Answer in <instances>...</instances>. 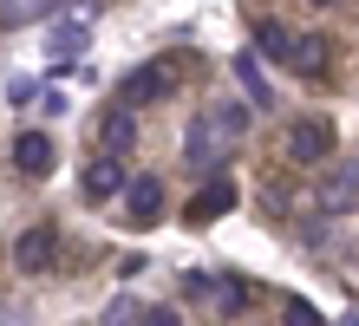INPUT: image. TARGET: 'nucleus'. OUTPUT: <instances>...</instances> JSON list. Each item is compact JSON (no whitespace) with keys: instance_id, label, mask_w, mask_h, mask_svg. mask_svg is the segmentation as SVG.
<instances>
[{"instance_id":"dca6fc26","label":"nucleus","mask_w":359,"mask_h":326,"mask_svg":"<svg viewBox=\"0 0 359 326\" xmlns=\"http://www.w3.org/2000/svg\"><path fill=\"white\" fill-rule=\"evenodd\" d=\"M98 320H104V326H144V307H137V300L118 287L111 300H104V313H98Z\"/></svg>"},{"instance_id":"39448f33","label":"nucleus","mask_w":359,"mask_h":326,"mask_svg":"<svg viewBox=\"0 0 359 326\" xmlns=\"http://www.w3.org/2000/svg\"><path fill=\"white\" fill-rule=\"evenodd\" d=\"M124 215H131L137 229H151L163 215V183L157 177H131V189H124Z\"/></svg>"},{"instance_id":"0eeeda50","label":"nucleus","mask_w":359,"mask_h":326,"mask_svg":"<svg viewBox=\"0 0 359 326\" xmlns=\"http://www.w3.org/2000/svg\"><path fill=\"white\" fill-rule=\"evenodd\" d=\"M313 203H320V215H353V209H359V170H340V177H327Z\"/></svg>"},{"instance_id":"f03ea898","label":"nucleus","mask_w":359,"mask_h":326,"mask_svg":"<svg viewBox=\"0 0 359 326\" xmlns=\"http://www.w3.org/2000/svg\"><path fill=\"white\" fill-rule=\"evenodd\" d=\"M327 150H333V124L327 118H301V124L287 130V157L294 163H320Z\"/></svg>"},{"instance_id":"6e6552de","label":"nucleus","mask_w":359,"mask_h":326,"mask_svg":"<svg viewBox=\"0 0 359 326\" xmlns=\"http://www.w3.org/2000/svg\"><path fill=\"white\" fill-rule=\"evenodd\" d=\"M229 209H236V183H229V177H209L203 196H196L183 215H189V222H216V215H229Z\"/></svg>"},{"instance_id":"f257e3e1","label":"nucleus","mask_w":359,"mask_h":326,"mask_svg":"<svg viewBox=\"0 0 359 326\" xmlns=\"http://www.w3.org/2000/svg\"><path fill=\"white\" fill-rule=\"evenodd\" d=\"M59 261V229L53 222H33L27 235H13V268L20 274H46Z\"/></svg>"},{"instance_id":"9d476101","label":"nucleus","mask_w":359,"mask_h":326,"mask_svg":"<svg viewBox=\"0 0 359 326\" xmlns=\"http://www.w3.org/2000/svg\"><path fill=\"white\" fill-rule=\"evenodd\" d=\"M98 137H104V150H131L137 144V111H124V104H111V111H104V124H98Z\"/></svg>"},{"instance_id":"20e7f679","label":"nucleus","mask_w":359,"mask_h":326,"mask_svg":"<svg viewBox=\"0 0 359 326\" xmlns=\"http://www.w3.org/2000/svg\"><path fill=\"white\" fill-rule=\"evenodd\" d=\"M183 163L189 170H216L222 163V130L209 124V118H196V124L183 130Z\"/></svg>"},{"instance_id":"4be33fe9","label":"nucleus","mask_w":359,"mask_h":326,"mask_svg":"<svg viewBox=\"0 0 359 326\" xmlns=\"http://www.w3.org/2000/svg\"><path fill=\"white\" fill-rule=\"evenodd\" d=\"M144 326H183L177 307H144Z\"/></svg>"},{"instance_id":"5701e85b","label":"nucleus","mask_w":359,"mask_h":326,"mask_svg":"<svg viewBox=\"0 0 359 326\" xmlns=\"http://www.w3.org/2000/svg\"><path fill=\"white\" fill-rule=\"evenodd\" d=\"M0 326H13V320H7V313H0Z\"/></svg>"},{"instance_id":"f3484780","label":"nucleus","mask_w":359,"mask_h":326,"mask_svg":"<svg viewBox=\"0 0 359 326\" xmlns=\"http://www.w3.org/2000/svg\"><path fill=\"white\" fill-rule=\"evenodd\" d=\"M209 124H216L222 137H242V130H248V104L229 98V104H216V111H209Z\"/></svg>"},{"instance_id":"4468645a","label":"nucleus","mask_w":359,"mask_h":326,"mask_svg":"<svg viewBox=\"0 0 359 326\" xmlns=\"http://www.w3.org/2000/svg\"><path fill=\"white\" fill-rule=\"evenodd\" d=\"M236 79H242L248 104H274V85L262 79V59H255V53H236Z\"/></svg>"},{"instance_id":"2eb2a0df","label":"nucleus","mask_w":359,"mask_h":326,"mask_svg":"<svg viewBox=\"0 0 359 326\" xmlns=\"http://www.w3.org/2000/svg\"><path fill=\"white\" fill-rule=\"evenodd\" d=\"M86 39H92V33L66 20V27H53V33H46V53H53V59H79V53H86Z\"/></svg>"},{"instance_id":"9b49d317","label":"nucleus","mask_w":359,"mask_h":326,"mask_svg":"<svg viewBox=\"0 0 359 326\" xmlns=\"http://www.w3.org/2000/svg\"><path fill=\"white\" fill-rule=\"evenodd\" d=\"M255 59H274V65L294 59V33L281 27V20H262V27H255Z\"/></svg>"},{"instance_id":"aec40b11","label":"nucleus","mask_w":359,"mask_h":326,"mask_svg":"<svg viewBox=\"0 0 359 326\" xmlns=\"http://www.w3.org/2000/svg\"><path fill=\"white\" fill-rule=\"evenodd\" d=\"M98 7H104V0H66V20H72V27H86V20H98Z\"/></svg>"},{"instance_id":"1a4fd4ad","label":"nucleus","mask_w":359,"mask_h":326,"mask_svg":"<svg viewBox=\"0 0 359 326\" xmlns=\"http://www.w3.org/2000/svg\"><path fill=\"white\" fill-rule=\"evenodd\" d=\"M13 163L27 170V177H46V170H53V137H46V130H20V137H13Z\"/></svg>"},{"instance_id":"b1692460","label":"nucleus","mask_w":359,"mask_h":326,"mask_svg":"<svg viewBox=\"0 0 359 326\" xmlns=\"http://www.w3.org/2000/svg\"><path fill=\"white\" fill-rule=\"evenodd\" d=\"M313 7H327V0H313Z\"/></svg>"},{"instance_id":"ddd939ff","label":"nucleus","mask_w":359,"mask_h":326,"mask_svg":"<svg viewBox=\"0 0 359 326\" xmlns=\"http://www.w3.org/2000/svg\"><path fill=\"white\" fill-rule=\"evenodd\" d=\"M66 0H0V27H33V20H46V13H59Z\"/></svg>"},{"instance_id":"423d86ee","label":"nucleus","mask_w":359,"mask_h":326,"mask_svg":"<svg viewBox=\"0 0 359 326\" xmlns=\"http://www.w3.org/2000/svg\"><path fill=\"white\" fill-rule=\"evenodd\" d=\"M163 92H170V79H163V65H137V72L124 79L118 104H124V111H144V104H151V98H163Z\"/></svg>"},{"instance_id":"f8f14e48","label":"nucleus","mask_w":359,"mask_h":326,"mask_svg":"<svg viewBox=\"0 0 359 326\" xmlns=\"http://www.w3.org/2000/svg\"><path fill=\"white\" fill-rule=\"evenodd\" d=\"M287 65H294L301 79H320V72H327V39H320V33H294V59H287Z\"/></svg>"},{"instance_id":"6ab92c4d","label":"nucleus","mask_w":359,"mask_h":326,"mask_svg":"<svg viewBox=\"0 0 359 326\" xmlns=\"http://www.w3.org/2000/svg\"><path fill=\"white\" fill-rule=\"evenodd\" d=\"M281 320H287V326H320V313H313L307 300H287V307H281Z\"/></svg>"},{"instance_id":"a211bd4d","label":"nucleus","mask_w":359,"mask_h":326,"mask_svg":"<svg viewBox=\"0 0 359 326\" xmlns=\"http://www.w3.org/2000/svg\"><path fill=\"white\" fill-rule=\"evenodd\" d=\"M242 307H248V294H242V280H222V287H216V313H222V320H236Z\"/></svg>"},{"instance_id":"7ed1b4c3","label":"nucleus","mask_w":359,"mask_h":326,"mask_svg":"<svg viewBox=\"0 0 359 326\" xmlns=\"http://www.w3.org/2000/svg\"><path fill=\"white\" fill-rule=\"evenodd\" d=\"M79 189H86V203H111V196L131 189V177H124V163H118V157H98V163H86Z\"/></svg>"},{"instance_id":"412c9836","label":"nucleus","mask_w":359,"mask_h":326,"mask_svg":"<svg viewBox=\"0 0 359 326\" xmlns=\"http://www.w3.org/2000/svg\"><path fill=\"white\" fill-rule=\"evenodd\" d=\"M33 98H39L33 79H7V104H33Z\"/></svg>"}]
</instances>
